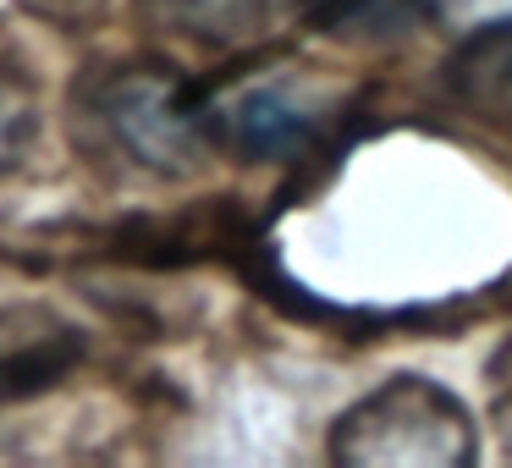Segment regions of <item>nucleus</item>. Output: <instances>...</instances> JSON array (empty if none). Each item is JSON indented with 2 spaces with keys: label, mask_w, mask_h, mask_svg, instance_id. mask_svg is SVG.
Here are the masks:
<instances>
[{
  "label": "nucleus",
  "mask_w": 512,
  "mask_h": 468,
  "mask_svg": "<svg viewBox=\"0 0 512 468\" xmlns=\"http://www.w3.org/2000/svg\"><path fill=\"white\" fill-rule=\"evenodd\" d=\"M72 111L105 138V149L155 177H193L215 149L204 83H188L155 61L94 67L72 94Z\"/></svg>",
  "instance_id": "f257e3e1"
},
{
  "label": "nucleus",
  "mask_w": 512,
  "mask_h": 468,
  "mask_svg": "<svg viewBox=\"0 0 512 468\" xmlns=\"http://www.w3.org/2000/svg\"><path fill=\"white\" fill-rule=\"evenodd\" d=\"M331 457L342 468H468L479 457V435L446 386L391 375L336 419Z\"/></svg>",
  "instance_id": "f03ea898"
},
{
  "label": "nucleus",
  "mask_w": 512,
  "mask_h": 468,
  "mask_svg": "<svg viewBox=\"0 0 512 468\" xmlns=\"http://www.w3.org/2000/svg\"><path fill=\"white\" fill-rule=\"evenodd\" d=\"M204 111H210L215 149H232L243 160H303L320 149L342 105L303 78H270L237 94L204 83Z\"/></svg>",
  "instance_id": "7ed1b4c3"
},
{
  "label": "nucleus",
  "mask_w": 512,
  "mask_h": 468,
  "mask_svg": "<svg viewBox=\"0 0 512 468\" xmlns=\"http://www.w3.org/2000/svg\"><path fill=\"white\" fill-rule=\"evenodd\" d=\"M83 364V331L56 309H6L0 314V402H28L56 391Z\"/></svg>",
  "instance_id": "20e7f679"
},
{
  "label": "nucleus",
  "mask_w": 512,
  "mask_h": 468,
  "mask_svg": "<svg viewBox=\"0 0 512 468\" xmlns=\"http://www.w3.org/2000/svg\"><path fill=\"white\" fill-rule=\"evenodd\" d=\"M144 12L193 45L243 50L270 39L292 12H303V0H144Z\"/></svg>",
  "instance_id": "39448f33"
},
{
  "label": "nucleus",
  "mask_w": 512,
  "mask_h": 468,
  "mask_svg": "<svg viewBox=\"0 0 512 468\" xmlns=\"http://www.w3.org/2000/svg\"><path fill=\"white\" fill-rule=\"evenodd\" d=\"M446 89L468 116L512 138V28L501 23L485 34H468L446 61Z\"/></svg>",
  "instance_id": "423d86ee"
},
{
  "label": "nucleus",
  "mask_w": 512,
  "mask_h": 468,
  "mask_svg": "<svg viewBox=\"0 0 512 468\" xmlns=\"http://www.w3.org/2000/svg\"><path fill=\"white\" fill-rule=\"evenodd\" d=\"M303 17L331 34H402L408 23L430 17V0H303Z\"/></svg>",
  "instance_id": "0eeeda50"
},
{
  "label": "nucleus",
  "mask_w": 512,
  "mask_h": 468,
  "mask_svg": "<svg viewBox=\"0 0 512 468\" xmlns=\"http://www.w3.org/2000/svg\"><path fill=\"white\" fill-rule=\"evenodd\" d=\"M34 144H39L34 89H28L23 78H12V72H0V177L23 166Z\"/></svg>",
  "instance_id": "6e6552de"
},
{
  "label": "nucleus",
  "mask_w": 512,
  "mask_h": 468,
  "mask_svg": "<svg viewBox=\"0 0 512 468\" xmlns=\"http://www.w3.org/2000/svg\"><path fill=\"white\" fill-rule=\"evenodd\" d=\"M430 17L457 34H485V28L512 23V0H430Z\"/></svg>",
  "instance_id": "1a4fd4ad"
},
{
  "label": "nucleus",
  "mask_w": 512,
  "mask_h": 468,
  "mask_svg": "<svg viewBox=\"0 0 512 468\" xmlns=\"http://www.w3.org/2000/svg\"><path fill=\"white\" fill-rule=\"evenodd\" d=\"M490 424H496L501 446L512 452V336L490 358Z\"/></svg>",
  "instance_id": "9d476101"
},
{
  "label": "nucleus",
  "mask_w": 512,
  "mask_h": 468,
  "mask_svg": "<svg viewBox=\"0 0 512 468\" xmlns=\"http://www.w3.org/2000/svg\"><path fill=\"white\" fill-rule=\"evenodd\" d=\"M17 6H23V12H34V17H45V23L78 28V23H94L111 0H17Z\"/></svg>",
  "instance_id": "9b49d317"
}]
</instances>
